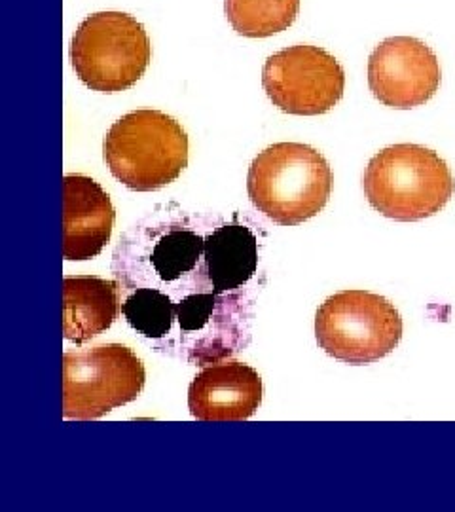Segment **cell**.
Here are the masks:
<instances>
[{
  "mask_svg": "<svg viewBox=\"0 0 455 512\" xmlns=\"http://www.w3.org/2000/svg\"><path fill=\"white\" fill-rule=\"evenodd\" d=\"M332 183V169L319 150L275 143L253 160L247 192L256 209L275 224L298 226L327 207Z\"/></svg>",
  "mask_w": 455,
  "mask_h": 512,
  "instance_id": "1",
  "label": "cell"
},
{
  "mask_svg": "<svg viewBox=\"0 0 455 512\" xmlns=\"http://www.w3.org/2000/svg\"><path fill=\"white\" fill-rule=\"evenodd\" d=\"M370 205L387 219L416 222L440 213L454 196V175L435 150L401 143L383 148L364 171Z\"/></svg>",
  "mask_w": 455,
  "mask_h": 512,
  "instance_id": "2",
  "label": "cell"
},
{
  "mask_svg": "<svg viewBox=\"0 0 455 512\" xmlns=\"http://www.w3.org/2000/svg\"><path fill=\"white\" fill-rule=\"evenodd\" d=\"M188 133L162 110L129 112L110 126L103 158L110 173L133 192H156L188 167Z\"/></svg>",
  "mask_w": 455,
  "mask_h": 512,
  "instance_id": "3",
  "label": "cell"
},
{
  "mask_svg": "<svg viewBox=\"0 0 455 512\" xmlns=\"http://www.w3.org/2000/svg\"><path fill=\"white\" fill-rule=\"evenodd\" d=\"M114 272L129 289L152 287L177 302L186 294L213 293L205 268V238L186 224L135 226V239H120Z\"/></svg>",
  "mask_w": 455,
  "mask_h": 512,
  "instance_id": "4",
  "label": "cell"
},
{
  "mask_svg": "<svg viewBox=\"0 0 455 512\" xmlns=\"http://www.w3.org/2000/svg\"><path fill=\"white\" fill-rule=\"evenodd\" d=\"M71 59L76 76L93 92H126L146 73L152 44L133 16L99 12L76 29Z\"/></svg>",
  "mask_w": 455,
  "mask_h": 512,
  "instance_id": "5",
  "label": "cell"
},
{
  "mask_svg": "<svg viewBox=\"0 0 455 512\" xmlns=\"http://www.w3.org/2000/svg\"><path fill=\"white\" fill-rule=\"evenodd\" d=\"M321 349L346 365H370L401 344L402 317L380 294L342 291L327 298L315 315Z\"/></svg>",
  "mask_w": 455,
  "mask_h": 512,
  "instance_id": "6",
  "label": "cell"
},
{
  "mask_svg": "<svg viewBox=\"0 0 455 512\" xmlns=\"http://www.w3.org/2000/svg\"><path fill=\"white\" fill-rule=\"evenodd\" d=\"M146 384L143 361L122 344L63 355V418L99 420L114 408L137 401Z\"/></svg>",
  "mask_w": 455,
  "mask_h": 512,
  "instance_id": "7",
  "label": "cell"
},
{
  "mask_svg": "<svg viewBox=\"0 0 455 512\" xmlns=\"http://www.w3.org/2000/svg\"><path fill=\"white\" fill-rule=\"evenodd\" d=\"M262 86L285 114L319 116L334 109L346 90V73L327 50L310 44L270 55L262 69Z\"/></svg>",
  "mask_w": 455,
  "mask_h": 512,
  "instance_id": "8",
  "label": "cell"
},
{
  "mask_svg": "<svg viewBox=\"0 0 455 512\" xmlns=\"http://www.w3.org/2000/svg\"><path fill=\"white\" fill-rule=\"evenodd\" d=\"M440 80L437 55L418 38H385L368 57L370 92L391 109H416L429 103Z\"/></svg>",
  "mask_w": 455,
  "mask_h": 512,
  "instance_id": "9",
  "label": "cell"
},
{
  "mask_svg": "<svg viewBox=\"0 0 455 512\" xmlns=\"http://www.w3.org/2000/svg\"><path fill=\"white\" fill-rule=\"evenodd\" d=\"M262 378L245 363H213L188 387L190 414L200 421H243L262 404Z\"/></svg>",
  "mask_w": 455,
  "mask_h": 512,
  "instance_id": "10",
  "label": "cell"
},
{
  "mask_svg": "<svg viewBox=\"0 0 455 512\" xmlns=\"http://www.w3.org/2000/svg\"><path fill=\"white\" fill-rule=\"evenodd\" d=\"M116 213L103 186L86 175L63 177V258L91 260L107 247Z\"/></svg>",
  "mask_w": 455,
  "mask_h": 512,
  "instance_id": "11",
  "label": "cell"
},
{
  "mask_svg": "<svg viewBox=\"0 0 455 512\" xmlns=\"http://www.w3.org/2000/svg\"><path fill=\"white\" fill-rule=\"evenodd\" d=\"M120 285L95 275L63 279V336L82 346L112 327L120 313Z\"/></svg>",
  "mask_w": 455,
  "mask_h": 512,
  "instance_id": "12",
  "label": "cell"
},
{
  "mask_svg": "<svg viewBox=\"0 0 455 512\" xmlns=\"http://www.w3.org/2000/svg\"><path fill=\"white\" fill-rule=\"evenodd\" d=\"M205 268L215 294L237 293L255 277L258 239L237 215L205 236Z\"/></svg>",
  "mask_w": 455,
  "mask_h": 512,
  "instance_id": "13",
  "label": "cell"
},
{
  "mask_svg": "<svg viewBox=\"0 0 455 512\" xmlns=\"http://www.w3.org/2000/svg\"><path fill=\"white\" fill-rule=\"evenodd\" d=\"M122 313L131 329L164 349L177 325V300L160 289L141 287L124 300Z\"/></svg>",
  "mask_w": 455,
  "mask_h": 512,
  "instance_id": "14",
  "label": "cell"
},
{
  "mask_svg": "<svg viewBox=\"0 0 455 512\" xmlns=\"http://www.w3.org/2000/svg\"><path fill=\"white\" fill-rule=\"evenodd\" d=\"M224 12L237 35L268 38L291 27L300 0H224Z\"/></svg>",
  "mask_w": 455,
  "mask_h": 512,
  "instance_id": "15",
  "label": "cell"
}]
</instances>
